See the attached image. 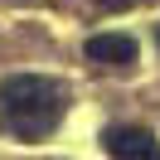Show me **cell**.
<instances>
[{
    "mask_svg": "<svg viewBox=\"0 0 160 160\" xmlns=\"http://www.w3.org/2000/svg\"><path fill=\"white\" fill-rule=\"evenodd\" d=\"M68 112V92L53 78H34V73H20V78L0 82V126L10 131L15 141H39L49 136L53 126Z\"/></svg>",
    "mask_w": 160,
    "mask_h": 160,
    "instance_id": "obj_1",
    "label": "cell"
},
{
    "mask_svg": "<svg viewBox=\"0 0 160 160\" xmlns=\"http://www.w3.org/2000/svg\"><path fill=\"white\" fill-rule=\"evenodd\" d=\"M102 150L121 160H160V141L146 126H107L102 131Z\"/></svg>",
    "mask_w": 160,
    "mask_h": 160,
    "instance_id": "obj_2",
    "label": "cell"
},
{
    "mask_svg": "<svg viewBox=\"0 0 160 160\" xmlns=\"http://www.w3.org/2000/svg\"><path fill=\"white\" fill-rule=\"evenodd\" d=\"M82 53H88L92 63H107V68H131L141 49H136L131 34H92V39L82 44Z\"/></svg>",
    "mask_w": 160,
    "mask_h": 160,
    "instance_id": "obj_3",
    "label": "cell"
},
{
    "mask_svg": "<svg viewBox=\"0 0 160 160\" xmlns=\"http://www.w3.org/2000/svg\"><path fill=\"white\" fill-rule=\"evenodd\" d=\"M102 5H107V10H121V5H136V0H102Z\"/></svg>",
    "mask_w": 160,
    "mask_h": 160,
    "instance_id": "obj_4",
    "label": "cell"
}]
</instances>
